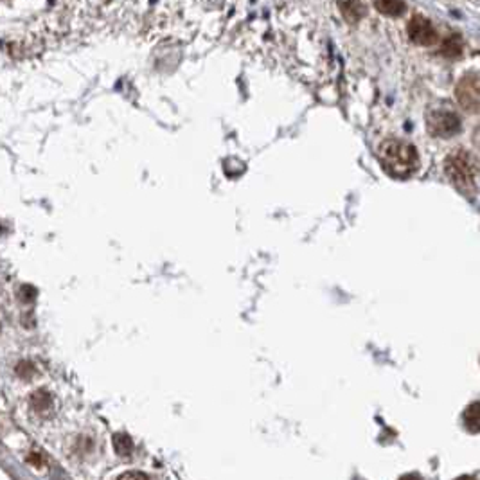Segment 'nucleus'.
I'll return each instance as SVG.
<instances>
[{"instance_id":"1","label":"nucleus","mask_w":480,"mask_h":480,"mask_svg":"<svg viewBox=\"0 0 480 480\" xmlns=\"http://www.w3.org/2000/svg\"><path fill=\"white\" fill-rule=\"evenodd\" d=\"M378 160L385 173L392 178H409L419 169V153L410 143L385 139L378 146Z\"/></svg>"},{"instance_id":"10","label":"nucleus","mask_w":480,"mask_h":480,"mask_svg":"<svg viewBox=\"0 0 480 480\" xmlns=\"http://www.w3.org/2000/svg\"><path fill=\"white\" fill-rule=\"evenodd\" d=\"M31 405H33V409L36 410V412L45 414L52 409V398L49 396L47 392L38 391L31 396Z\"/></svg>"},{"instance_id":"12","label":"nucleus","mask_w":480,"mask_h":480,"mask_svg":"<svg viewBox=\"0 0 480 480\" xmlns=\"http://www.w3.org/2000/svg\"><path fill=\"white\" fill-rule=\"evenodd\" d=\"M117 480H150V479L140 472H128V473H124V475L119 477Z\"/></svg>"},{"instance_id":"13","label":"nucleus","mask_w":480,"mask_h":480,"mask_svg":"<svg viewBox=\"0 0 480 480\" xmlns=\"http://www.w3.org/2000/svg\"><path fill=\"white\" fill-rule=\"evenodd\" d=\"M400 480H421V477H417V475H405V477H401Z\"/></svg>"},{"instance_id":"11","label":"nucleus","mask_w":480,"mask_h":480,"mask_svg":"<svg viewBox=\"0 0 480 480\" xmlns=\"http://www.w3.org/2000/svg\"><path fill=\"white\" fill-rule=\"evenodd\" d=\"M114 450L117 451L121 457H126V455H130L131 450H133V442H131V439L128 437V435L115 434L114 435Z\"/></svg>"},{"instance_id":"9","label":"nucleus","mask_w":480,"mask_h":480,"mask_svg":"<svg viewBox=\"0 0 480 480\" xmlns=\"http://www.w3.org/2000/svg\"><path fill=\"white\" fill-rule=\"evenodd\" d=\"M463 49H464L463 38H460V36H457V34H453V36H450L446 42L442 43L441 54L446 56V58L455 59V58H459V56L463 54Z\"/></svg>"},{"instance_id":"2","label":"nucleus","mask_w":480,"mask_h":480,"mask_svg":"<svg viewBox=\"0 0 480 480\" xmlns=\"http://www.w3.org/2000/svg\"><path fill=\"white\" fill-rule=\"evenodd\" d=\"M479 166L472 153L455 150L444 160V173L460 193H472L475 189V178Z\"/></svg>"},{"instance_id":"7","label":"nucleus","mask_w":480,"mask_h":480,"mask_svg":"<svg viewBox=\"0 0 480 480\" xmlns=\"http://www.w3.org/2000/svg\"><path fill=\"white\" fill-rule=\"evenodd\" d=\"M340 9L349 24H356V22L362 20L363 15H365V8H363V4L360 0H347V2H342Z\"/></svg>"},{"instance_id":"5","label":"nucleus","mask_w":480,"mask_h":480,"mask_svg":"<svg viewBox=\"0 0 480 480\" xmlns=\"http://www.w3.org/2000/svg\"><path fill=\"white\" fill-rule=\"evenodd\" d=\"M407 33H409V38L412 40L416 45L430 47L437 42V31H435L434 24L428 20V18L421 17V15H414L409 22V27H407Z\"/></svg>"},{"instance_id":"4","label":"nucleus","mask_w":480,"mask_h":480,"mask_svg":"<svg viewBox=\"0 0 480 480\" xmlns=\"http://www.w3.org/2000/svg\"><path fill=\"white\" fill-rule=\"evenodd\" d=\"M457 101L466 112L480 114V72H467L455 89Z\"/></svg>"},{"instance_id":"8","label":"nucleus","mask_w":480,"mask_h":480,"mask_svg":"<svg viewBox=\"0 0 480 480\" xmlns=\"http://www.w3.org/2000/svg\"><path fill=\"white\" fill-rule=\"evenodd\" d=\"M463 421L464 426H466L470 432H473V434L480 432V401L472 403L466 410H464Z\"/></svg>"},{"instance_id":"3","label":"nucleus","mask_w":480,"mask_h":480,"mask_svg":"<svg viewBox=\"0 0 480 480\" xmlns=\"http://www.w3.org/2000/svg\"><path fill=\"white\" fill-rule=\"evenodd\" d=\"M460 117L455 112L446 108H435L432 110L426 117V128H428L430 135L434 137H441V139H450L460 131Z\"/></svg>"},{"instance_id":"6","label":"nucleus","mask_w":480,"mask_h":480,"mask_svg":"<svg viewBox=\"0 0 480 480\" xmlns=\"http://www.w3.org/2000/svg\"><path fill=\"white\" fill-rule=\"evenodd\" d=\"M374 6L385 17H401L407 11L403 0H376Z\"/></svg>"},{"instance_id":"14","label":"nucleus","mask_w":480,"mask_h":480,"mask_svg":"<svg viewBox=\"0 0 480 480\" xmlns=\"http://www.w3.org/2000/svg\"><path fill=\"white\" fill-rule=\"evenodd\" d=\"M457 480H477V479H473V477H459Z\"/></svg>"},{"instance_id":"15","label":"nucleus","mask_w":480,"mask_h":480,"mask_svg":"<svg viewBox=\"0 0 480 480\" xmlns=\"http://www.w3.org/2000/svg\"><path fill=\"white\" fill-rule=\"evenodd\" d=\"M475 139L479 140V146H480V128H479V131H477V135H475Z\"/></svg>"}]
</instances>
